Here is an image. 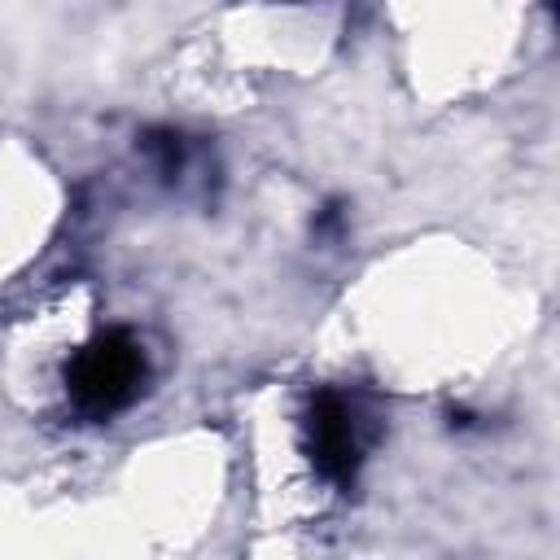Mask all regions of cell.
Instances as JSON below:
<instances>
[{"instance_id": "6da1fadb", "label": "cell", "mask_w": 560, "mask_h": 560, "mask_svg": "<svg viewBox=\"0 0 560 560\" xmlns=\"http://www.w3.org/2000/svg\"><path fill=\"white\" fill-rule=\"evenodd\" d=\"M144 376H149V359H144V346L114 328L105 337H96L92 346H83L70 368H66V389H70V402L79 416L88 420H105L114 411H122L140 389H144Z\"/></svg>"}, {"instance_id": "7a4b0ae2", "label": "cell", "mask_w": 560, "mask_h": 560, "mask_svg": "<svg viewBox=\"0 0 560 560\" xmlns=\"http://www.w3.org/2000/svg\"><path fill=\"white\" fill-rule=\"evenodd\" d=\"M306 442H311V459L315 468L332 481V486H346L372 442V420L368 411L346 398V394H319L311 402V416H306Z\"/></svg>"}]
</instances>
